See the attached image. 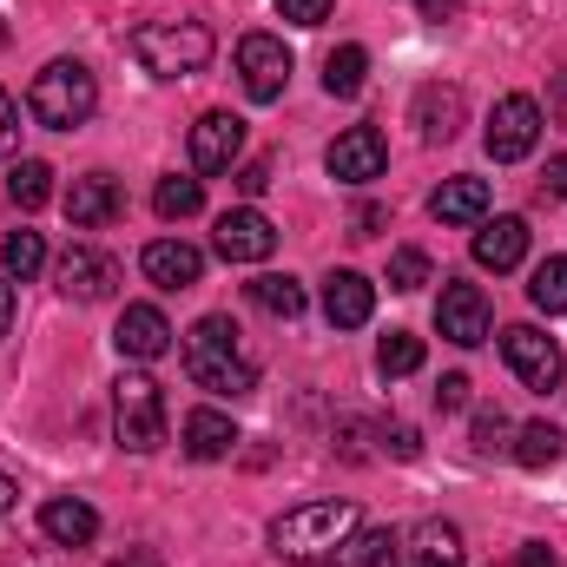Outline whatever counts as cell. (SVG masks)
<instances>
[{"label":"cell","mask_w":567,"mask_h":567,"mask_svg":"<svg viewBox=\"0 0 567 567\" xmlns=\"http://www.w3.org/2000/svg\"><path fill=\"white\" fill-rule=\"evenodd\" d=\"M7 198H13L20 212H40V205L53 198V165H47V158H20V165L7 172Z\"/></svg>","instance_id":"26"},{"label":"cell","mask_w":567,"mask_h":567,"mask_svg":"<svg viewBox=\"0 0 567 567\" xmlns=\"http://www.w3.org/2000/svg\"><path fill=\"white\" fill-rule=\"evenodd\" d=\"M357 535V502H303L271 522V548L278 561H323Z\"/></svg>","instance_id":"3"},{"label":"cell","mask_w":567,"mask_h":567,"mask_svg":"<svg viewBox=\"0 0 567 567\" xmlns=\"http://www.w3.org/2000/svg\"><path fill=\"white\" fill-rule=\"evenodd\" d=\"M482 145H488V158H495V165H515V158H528V152L542 145V106H535L528 93H508V100H495Z\"/></svg>","instance_id":"7"},{"label":"cell","mask_w":567,"mask_h":567,"mask_svg":"<svg viewBox=\"0 0 567 567\" xmlns=\"http://www.w3.org/2000/svg\"><path fill=\"white\" fill-rule=\"evenodd\" d=\"M198 205H205V185L198 178H158V192H152V212L165 218V225H178V218H198Z\"/></svg>","instance_id":"28"},{"label":"cell","mask_w":567,"mask_h":567,"mask_svg":"<svg viewBox=\"0 0 567 567\" xmlns=\"http://www.w3.org/2000/svg\"><path fill=\"white\" fill-rule=\"evenodd\" d=\"M40 535H47L53 548H86V542L100 535V515H93V502H80V495H53V502L40 508Z\"/></svg>","instance_id":"20"},{"label":"cell","mask_w":567,"mask_h":567,"mask_svg":"<svg viewBox=\"0 0 567 567\" xmlns=\"http://www.w3.org/2000/svg\"><path fill=\"white\" fill-rule=\"evenodd\" d=\"M323 165H330V178L337 185H370V178H383V165H390V145L377 126H343L330 152H323Z\"/></svg>","instance_id":"11"},{"label":"cell","mask_w":567,"mask_h":567,"mask_svg":"<svg viewBox=\"0 0 567 567\" xmlns=\"http://www.w3.org/2000/svg\"><path fill=\"white\" fill-rule=\"evenodd\" d=\"M238 80H245V93L258 106L284 100V86H290V47H284L278 33H245L238 40Z\"/></svg>","instance_id":"9"},{"label":"cell","mask_w":567,"mask_h":567,"mask_svg":"<svg viewBox=\"0 0 567 567\" xmlns=\"http://www.w3.org/2000/svg\"><path fill=\"white\" fill-rule=\"evenodd\" d=\"M423 284H429V258L416 245H403V251L390 258V290H423Z\"/></svg>","instance_id":"33"},{"label":"cell","mask_w":567,"mask_h":567,"mask_svg":"<svg viewBox=\"0 0 567 567\" xmlns=\"http://www.w3.org/2000/svg\"><path fill=\"white\" fill-rule=\"evenodd\" d=\"M7 330H13V278L0 271V337H7Z\"/></svg>","instance_id":"42"},{"label":"cell","mask_w":567,"mask_h":567,"mask_svg":"<svg viewBox=\"0 0 567 567\" xmlns=\"http://www.w3.org/2000/svg\"><path fill=\"white\" fill-rule=\"evenodd\" d=\"M370 310H377V284L363 278V271H330L323 278V317L337 330H363Z\"/></svg>","instance_id":"17"},{"label":"cell","mask_w":567,"mask_h":567,"mask_svg":"<svg viewBox=\"0 0 567 567\" xmlns=\"http://www.w3.org/2000/svg\"><path fill=\"white\" fill-rule=\"evenodd\" d=\"M13 502H20V488H13V475H0V515H7Z\"/></svg>","instance_id":"46"},{"label":"cell","mask_w":567,"mask_h":567,"mask_svg":"<svg viewBox=\"0 0 567 567\" xmlns=\"http://www.w3.org/2000/svg\"><path fill=\"white\" fill-rule=\"evenodd\" d=\"M113 567H165V561H158V555H145V548H133V555H120Z\"/></svg>","instance_id":"44"},{"label":"cell","mask_w":567,"mask_h":567,"mask_svg":"<svg viewBox=\"0 0 567 567\" xmlns=\"http://www.w3.org/2000/svg\"><path fill=\"white\" fill-rule=\"evenodd\" d=\"M40 265H47V238H40V231H7V238H0V271L13 284L40 278Z\"/></svg>","instance_id":"27"},{"label":"cell","mask_w":567,"mask_h":567,"mask_svg":"<svg viewBox=\"0 0 567 567\" xmlns=\"http://www.w3.org/2000/svg\"><path fill=\"white\" fill-rule=\"evenodd\" d=\"M330 7L337 0H278V20H290V27H323Z\"/></svg>","instance_id":"34"},{"label":"cell","mask_w":567,"mask_h":567,"mask_svg":"<svg viewBox=\"0 0 567 567\" xmlns=\"http://www.w3.org/2000/svg\"><path fill=\"white\" fill-rule=\"evenodd\" d=\"M53 284H60V297H73V303H100V297H113L120 265H113L106 251H93V245H66V258L53 265Z\"/></svg>","instance_id":"12"},{"label":"cell","mask_w":567,"mask_h":567,"mask_svg":"<svg viewBox=\"0 0 567 567\" xmlns=\"http://www.w3.org/2000/svg\"><path fill=\"white\" fill-rule=\"evenodd\" d=\"M178 435H185V455H192V462H218V455L238 449V429H231L225 410H192Z\"/></svg>","instance_id":"22"},{"label":"cell","mask_w":567,"mask_h":567,"mask_svg":"<svg viewBox=\"0 0 567 567\" xmlns=\"http://www.w3.org/2000/svg\"><path fill=\"white\" fill-rule=\"evenodd\" d=\"M212 251H218L225 265H265V258L278 251V225H271L258 205H238V212H225V218H218Z\"/></svg>","instance_id":"10"},{"label":"cell","mask_w":567,"mask_h":567,"mask_svg":"<svg viewBox=\"0 0 567 567\" xmlns=\"http://www.w3.org/2000/svg\"><path fill=\"white\" fill-rule=\"evenodd\" d=\"M468 548H462V528L455 522H423L403 548V567H462Z\"/></svg>","instance_id":"21"},{"label":"cell","mask_w":567,"mask_h":567,"mask_svg":"<svg viewBox=\"0 0 567 567\" xmlns=\"http://www.w3.org/2000/svg\"><path fill=\"white\" fill-rule=\"evenodd\" d=\"M20 133H27V126H20V106L0 93V158H13V152H20Z\"/></svg>","instance_id":"37"},{"label":"cell","mask_w":567,"mask_h":567,"mask_svg":"<svg viewBox=\"0 0 567 567\" xmlns=\"http://www.w3.org/2000/svg\"><path fill=\"white\" fill-rule=\"evenodd\" d=\"M542 192H548V198H567V152H561V158H548V172H542Z\"/></svg>","instance_id":"39"},{"label":"cell","mask_w":567,"mask_h":567,"mask_svg":"<svg viewBox=\"0 0 567 567\" xmlns=\"http://www.w3.org/2000/svg\"><path fill=\"white\" fill-rule=\"evenodd\" d=\"M548 100H555V120H561V126H567V73H561V80H555V93H548Z\"/></svg>","instance_id":"45"},{"label":"cell","mask_w":567,"mask_h":567,"mask_svg":"<svg viewBox=\"0 0 567 567\" xmlns=\"http://www.w3.org/2000/svg\"><path fill=\"white\" fill-rule=\"evenodd\" d=\"M120 212H126V192H120L113 172H86V178H73V192H66V218H73L80 231H100V225H113Z\"/></svg>","instance_id":"15"},{"label":"cell","mask_w":567,"mask_h":567,"mask_svg":"<svg viewBox=\"0 0 567 567\" xmlns=\"http://www.w3.org/2000/svg\"><path fill=\"white\" fill-rule=\"evenodd\" d=\"M475 449H482V455L508 449V416H502V410H482V416H475Z\"/></svg>","instance_id":"36"},{"label":"cell","mask_w":567,"mask_h":567,"mask_svg":"<svg viewBox=\"0 0 567 567\" xmlns=\"http://www.w3.org/2000/svg\"><path fill=\"white\" fill-rule=\"evenodd\" d=\"M488 323H495V310H488L482 284H462V278L442 284V303H435V330H442L455 350H475V343H488Z\"/></svg>","instance_id":"8"},{"label":"cell","mask_w":567,"mask_h":567,"mask_svg":"<svg viewBox=\"0 0 567 567\" xmlns=\"http://www.w3.org/2000/svg\"><path fill=\"white\" fill-rule=\"evenodd\" d=\"M363 80H370V53H363V47H337V53L323 60V93H330V100H357Z\"/></svg>","instance_id":"25"},{"label":"cell","mask_w":567,"mask_h":567,"mask_svg":"<svg viewBox=\"0 0 567 567\" xmlns=\"http://www.w3.org/2000/svg\"><path fill=\"white\" fill-rule=\"evenodd\" d=\"M140 271L158 284V290H192V284L205 278V251L185 245V238H152L140 251Z\"/></svg>","instance_id":"14"},{"label":"cell","mask_w":567,"mask_h":567,"mask_svg":"<svg viewBox=\"0 0 567 567\" xmlns=\"http://www.w3.org/2000/svg\"><path fill=\"white\" fill-rule=\"evenodd\" d=\"M185 377L212 396H251L258 390V363L245 357L231 317H198L185 330Z\"/></svg>","instance_id":"1"},{"label":"cell","mask_w":567,"mask_h":567,"mask_svg":"<svg viewBox=\"0 0 567 567\" xmlns=\"http://www.w3.org/2000/svg\"><path fill=\"white\" fill-rule=\"evenodd\" d=\"M265 185H271V165H245V172H238V192H251V198H258Z\"/></svg>","instance_id":"41"},{"label":"cell","mask_w":567,"mask_h":567,"mask_svg":"<svg viewBox=\"0 0 567 567\" xmlns=\"http://www.w3.org/2000/svg\"><path fill=\"white\" fill-rule=\"evenodd\" d=\"M528 258V218H482L475 231V265L482 271H515Z\"/></svg>","instance_id":"19"},{"label":"cell","mask_w":567,"mask_h":567,"mask_svg":"<svg viewBox=\"0 0 567 567\" xmlns=\"http://www.w3.org/2000/svg\"><path fill=\"white\" fill-rule=\"evenodd\" d=\"M528 303L548 310V317H561L567 310V258H542V265H535V278H528Z\"/></svg>","instance_id":"31"},{"label":"cell","mask_w":567,"mask_h":567,"mask_svg":"<svg viewBox=\"0 0 567 567\" xmlns=\"http://www.w3.org/2000/svg\"><path fill=\"white\" fill-rule=\"evenodd\" d=\"M416 13H423V20H449V13H455V0H416Z\"/></svg>","instance_id":"43"},{"label":"cell","mask_w":567,"mask_h":567,"mask_svg":"<svg viewBox=\"0 0 567 567\" xmlns=\"http://www.w3.org/2000/svg\"><path fill=\"white\" fill-rule=\"evenodd\" d=\"M377 370H383V377H416V370H423V337L390 330V337L377 343Z\"/></svg>","instance_id":"32"},{"label":"cell","mask_w":567,"mask_h":567,"mask_svg":"<svg viewBox=\"0 0 567 567\" xmlns=\"http://www.w3.org/2000/svg\"><path fill=\"white\" fill-rule=\"evenodd\" d=\"M212 53H218V40H212L205 20H145L140 33H133V60H140L145 73H158V80L205 73Z\"/></svg>","instance_id":"4"},{"label":"cell","mask_w":567,"mask_h":567,"mask_svg":"<svg viewBox=\"0 0 567 567\" xmlns=\"http://www.w3.org/2000/svg\"><path fill=\"white\" fill-rule=\"evenodd\" d=\"M377 435H383V455H396V462H410V455H423V435H416L410 423H383Z\"/></svg>","instance_id":"35"},{"label":"cell","mask_w":567,"mask_h":567,"mask_svg":"<svg viewBox=\"0 0 567 567\" xmlns=\"http://www.w3.org/2000/svg\"><path fill=\"white\" fill-rule=\"evenodd\" d=\"M251 303L271 310V317H303V284L265 271V278H251Z\"/></svg>","instance_id":"30"},{"label":"cell","mask_w":567,"mask_h":567,"mask_svg":"<svg viewBox=\"0 0 567 567\" xmlns=\"http://www.w3.org/2000/svg\"><path fill=\"white\" fill-rule=\"evenodd\" d=\"M337 555H343V567H396L403 561V535L396 528H357Z\"/></svg>","instance_id":"24"},{"label":"cell","mask_w":567,"mask_h":567,"mask_svg":"<svg viewBox=\"0 0 567 567\" xmlns=\"http://www.w3.org/2000/svg\"><path fill=\"white\" fill-rule=\"evenodd\" d=\"M435 410H442V416L468 410V377H442V383H435Z\"/></svg>","instance_id":"38"},{"label":"cell","mask_w":567,"mask_h":567,"mask_svg":"<svg viewBox=\"0 0 567 567\" xmlns=\"http://www.w3.org/2000/svg\"><path fill=\"white\" fill-rule=\"evenodd\" d=\"M238 152H245V120L238 113H205L192 126V165L198 172H231Z\"/></svg>","instance_id":"16"},{"label":"cell","mask_w":567,"mask_h":567,"mask_svg":"<svg viewBox=\"0 0 567 567\" xmlns=\"http://www.w3.org/2000/svg\"><path fill=\"white\" fill-rule=\"evenodd\" d=\"M113 343H120L126 363H158V357L172 350V323H165L158 303H126L120 323H113Z\"/></svg>","instance_id":"13"},{"label":"cell","mask_w":567,"mask_h":567,"mask_svg":"<svg viewBox=\"0 0 567 567\" xmlns=\"http://www.w3.org/2000/svg\"><path fill=\"white\" fill-rule=\"evenodd\" d=\"M515 462H522V468H555V462H561V429L555 423L515 429Z\"/></svg>","instance_id":"29"},{"label":"cell","mask_w":567,"mask_h":567,"mask_svg":"<svg viewBox=\"0 0 567 567\" xmlns=\"http://www.w3.org/2000/svg\"><path fill=\"white\" fill-rule=\"evenodd\" d=\"M93 106H100V80H93V66H80V60H47V66L33 73V86H27V113H33V126H47V133L86 126Z\"/></svg>","instance_id":"2"},{"label":"cell","mask_w":567,"mask_h":567,"mask_svg":"<svg viewBox=\"0 0 567 567\" xmlns=\"http://www.w3.org/2000/svg\"><path fill=\"white\" fill-rule=\"evenodd\" d=\"M462 113H468V106H462V86H442V80L423 86L416 106H410V120H416L423 145H449L455 133H462Z\"/></svg>","instance_id":"18"},{"label":"cell","mask_w":567,"mask_h":567,"mask_svg":"<svg viewBox=\"0 0 567 567\" xmlns=\"http://www.w3.org/2000/svg\"><path fill=\"white\" fill-rule=\"evenodd\" d=\"M429 212L442 218V225H475L482 212H488V178H442V192L429 198Z\"/></svg>","instance_id":"23"},{"label":"cell","mask_w":567,"mask_h":567,"mask_svg":"<svg viewBox=\"0 0 567 567\" xmlns=\"http://www.w3.org/2000/svg\"><path fill=\"white\" fill-rule=\"evenodd\" d=\"M502 357H508V370H515V377H522L535 396L561 390L567 357H561V343H555L548 330H535V323H515V330H502Z\"/></svg>","instance_id":"6"},{"label":"cell","mask_w":567,"mask_h":567,"mask_svg":"<svg viewBox=\"0 0 567 567\" xmlns=\"http://www.w3.org/2000/svg\"><path fill=\"white\" fill-rule=\"evenodd\" d=\"M515 567H561V561H555V548H548V542H528V548L515 555Z\"/></svg>","instance_id":"40"},{"label":"cell","mask_w":567,"mask_h":567,"mask_svg":"<svg viewBox=\"0 0 567 567\" xmlns=\"http://www.w3.org/2000/svg\"><path fill=\"white\" fill-rule=\"evenodd\" d=\"M113 435H120V449H133V455H152V449L165 442V390H158L145 370H126V377L113 383Z\"/></svg>","instance_id":"5"}]
</instances>
